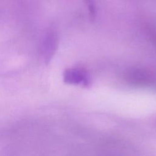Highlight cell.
<instances>
[{
	"label": "cell",
	"mask_w": 156,
	"mask_h": 156,
	"mask_svg": "<svg viewBox=\"0 0 156 156\" xmlns=\"http://www.w3.org/2000/svg\"><path fill=\"white\" fill-rule=\"evenodd\" d=\"M63 80L69 84L87 85L90 80L87 72L80 68H72L65 69L63 73Z\"/></svg>",
	"instance_id": "6da1fadb"
},
{
	"label": "cell",
	"mask_w": 156,
	"mask_h": 156,
	"mask_svg": "<svg viewBox=\"0 0 156 156\" xmlns=\"http://www.w3.org/2000/svg\"><path fill=\"white\" fill-rule=\"evenodd\" d=\"M57 35L55 31L51 30L44 39L42 52L45 61H49L53 56L57 46Z\"/></svg>",
	"instance_id": "7a4b0ae2"
},
{
	"label": "cell",
	"mask_w": 156,
	"mask_h": 156,
	"mask_svg": "<svg viewBox=\"0 0 156 156\" xmlns=\"http://www.w3.org/2000/svg\"><path fill=\"white\" fill-rule=\"evenodd\" d=\"M86 4L88 7V11L90 12V16L91 18H94L95 16L96 13V7L94 0H85Z\"/></svg>",
	"instance_id": "3957f363"
}]
</instances>
